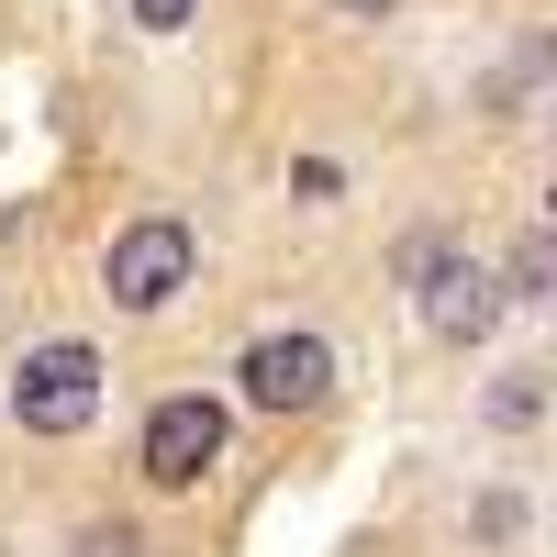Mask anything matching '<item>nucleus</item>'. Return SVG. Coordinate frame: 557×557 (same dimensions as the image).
Segmentation results:
<instances>
[{
	"label": "nucleus",
	"instance_id": "39448f33",
	"mask_svg": "<svg viewBox=\"0 0 557 557\" xmlns=\"http://www.w3.org/2000/svg\"><path fill=\"white\" fill-rule=\"evenodd\" d=\"M235 391L257 412H323V401H335V346H323V335H257L235 357Z\"/></svg>",
	"mask_w": 557,
	"mask_h": 557
},
{
	"label": "nucleus",
	"instance_id": "f03ea898",
	"mask_svg": "<svg viewBox=\"0 0 557 557\" xmlns=\"http://www.w3.org/2000/svg\"><path fill=\"white\" fill-rule=\"evenodd\" d=\"M401 278L424 290V323H435L446 346H480V335H491L502 278H491L480 257H457V235H412V246H401Z\"/></svg>",
	"mask_w": 557,
	"mask_h": 557
},
{
	"label": "nucleus",
	"instance_id": "1a4fd4ad",
	"mask_svg": "<svg viewBox=\"0 0 557 557\" xmlns=\"http://www.w3.org/2000/svg\"><path fill=\"white\" fill-rule=\"evenodd\" d=\"M190 12H201V0H134V23H146V34H178Z\"/></svg>",
	"mask_w": 557,
	"mask_h": 557
},
{
	"label": "nucleus",
	"instance_id": "6e6552de",
	"mask_svg": "<svg viewBox=\"0 0 557 557\" xmlns=\"http://www.w3.org/2000/svg\"><path fill=\"white\" fill-rule=\"evenodd\" d=\"M78 557H134V524H78Z\"/></svg>",
	"mask_w": 557,
	"mask_h": 557
},
{
	"label": "nucleus",
	"instance_id": "9d476101",
	"mask_svg": "<svg viewBox=\"0 0 557 557\" xmlns=\"http://www.w3.org/2000/svg\"><path fill=\"white\" fill-rule=\"evenodd\" d=\"M335 12H346V23H391L401 0H335Z\"/></svg>",
	"mask_w": 557,
	"mask_h": 557
},
{
	"label": "nucleus",
	"instance_id": "423d86ee",
	"mask_svg": "<svg viewBox=\"0 0 557 557\" xmlns=\"http://www.w3.org/2000/svg\"><path fill=\"white\" fill-rule=\"evenodd\" d=\"M502 301H546V235L513 246V268H502Z\"/></svg>",
	"mask_w": 557,
	"mask_h": 557
},
{
	"label": "nucleus",
	"instance_id": "7ed1b4c3",
	"mask_svg": "<svg viewBox=\"0 0 557 557\" xmlns=\"http://www.w3.org/2000/svg\"><path fill=\"white\" fill-rule=\"evenodd\" d=\"M190 268H201L190 223H178V212H146V223H123V235H112V257H101V290H112L123 312H168L178 290H190Z\"/></svg>",
	"mask_w": 557,
	"mask_h": 557
},
{
	"label": "nucleus",
	"instance_id": "f257e3e1",
	"mask_svg": "<svg viewBox=\"0 0 557 557\" xmlns=\"http://www.w3.org/2000/svg\"><path fill=\"white\" fill-rule=\"evenodd\" d=\"M101 346H78V335H45V346H23V368H12V424L23 435H89L101 424Z\"/></svg>",
	"mask_w": 557,
	"mask_h": 557
},
{
	"label": "nucleus",
	"instance_id": "20e7f679",
	"mask_svg": "<svg viewBox=\"0 0 557 557\" xmlns=\"http://www.w3.org/2000/svg\"><path fill=\"white\" fill-rule=\"evenodd\" d=\"M134 469H146L157 491H201L223 469V401L212 391H168L146 412V435H134Z\"/></svg>",
	"mask_w": 557,
	"mask_h": 557
},
{
	"label": "nucleus",
	"instance_id": "0eeeda50",
	"mask_svg": "<svg viewBox=\"0 0 557 557\" xmlns=\"http://www.w3.org/2000/svg\"><path fill=\"white\" fill-rule=\"evenodd\" d=\"M535 401H546V391H535V368H513V380L491 391V424H535Z\"/></svg>",
	"mask_w": 557,
	"mask_h": 557
}]
</instances>
